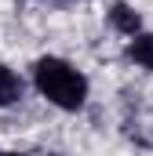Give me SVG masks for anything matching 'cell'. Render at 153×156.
I'll return each instance as SVG.
<instances>
[{
  "label": "cell",
  "mask_w": 153,
  "mask_h": 156,
  "mask_svg": "<svg viewBox=\"0 0 153 156\" xmlns=\"http://www.w3.org/2000/svg\"><path fill=\"white\" fill-rule=\"evenodd\" d=\"M33 83H37V91L51 102V105H58V109H66V113H76L84 102H88V76L73 69L66 58H55V55H47V58H37V66H33Z\"/></svg>",
  "instance_id": "1"
},
{
  "label": "cell",
  "mask_w": 153,
  "mask_h": 156,
  "mask_svg": "<svg viewBox=\"0 0 153 156\" xmlns=\"http://www.w3.org/2000/svg\"><path fill=\"white\" fill-rule=\"evenodd\" d=\"M106 18H110V26H113L117 33H124V37H139V33H142V15H139L131 4H124V0H113V4H110Z\"/></svg>",
  "instance_id": "2"
},
{
  "label": "cell",
  "mask_w": 153,
  "mask_h": 156,
  "mask_svg": "<svg viewBox=\"0 0 153 156\" xmlns=\"http://www.w3.org/2000/svg\"><path fill=\"white\" fill-rule=\"evenodd\" d=\"M22 98V76L15 73V69H7V66H0V109H7V105H15Z\"/></svg>",
  "instance_id": "3"
},
{
  "label": "cell",
  "mask_w": 153,
  "mask_h": 156,
  "mask_svg": "<svg viewBox=\"0 0 153 156\" xmlns=\"http://www.w3.org/2000/svg\"><path fill=\"white\" fill-rule=\"evenodd\" d=\"M128 58L153 73V33H139V37H131V44H128Z\"/></svg>",
  "instance_id": "4"
},
{
  "label": "cell",
  "mask_w": 153,
  "mask_h": 156,
  "mask_svg": "<svg viewBox=\"0 0 153 156\" xmlns=\"http://www.w3.org/2000/svg\"><path fill=\"white\" fill-rule=\"evenodd\" d=\"M0 156H18V153H0Z\"/></svg>",
  "instance_id": "5"
}]
</instances>
